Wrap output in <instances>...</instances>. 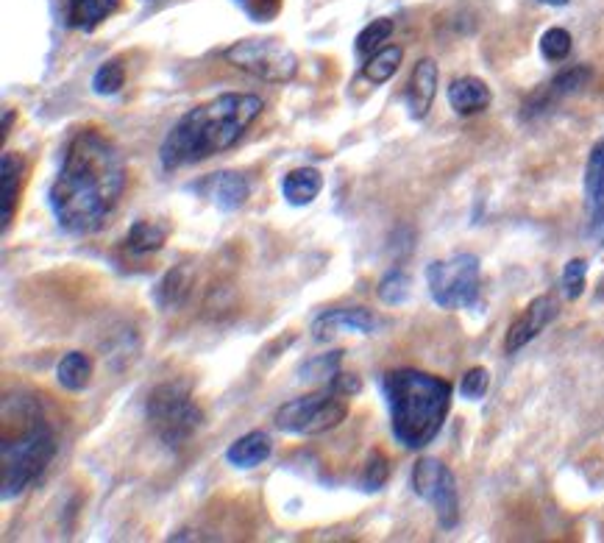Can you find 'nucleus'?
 I'll return each mask as SVG.
<instances>
[{
  "label": "nucleus",
  "instance_id": "1",
  "mask_svg": "<svg viewBox=\"0 0 604 543\" xmlns=\"http://www.w3.org/2000/svg\"><path fill=\"white\" fill-rule=\"evenodd\" d=\"M126 159L103 129L84 126L65 145L48 204L59 229L73 237L101 232L126 193Z\"/></svg>",
  "mask_w": 604,
  "mask_h": 543
},
{
  "label": "nucleus",
  "instance_id": "2",
  "mask_svg": "<svg viewBox=\"0 0 604 543\" xmlns=\"http://www.w3.org/2000/svg\"><path fill=\"white\" fill-rule=\"evenodd\" d=\"M262 98L251 92H223L195 106L170 126L159 145V162L165 170H181L229 151L243 140L251 123L262 115Z\"/></svg>",
  "mask_w": 604,
  "mask_h": 543
},
{
  "label": "nucleus",
  "instance_id": "3",
  "mask_svg": "<svg viewBox=\"0 0 604 543\" xmlns=\"http://www.w3.org/2000/svg\"><path fill=\"white\" fill-rule=\"evenodd\" d=\"M390 429L404 449H424L437 438L451 407V385L440 376L399 368L382 379Z\"/></svg>",
  "mask_w": 604,
  "mask_h": 543
},
{
  "label": "nucleus",
  "instance_id": "4",
  "mask_svg": "<svg viewBox=\"0 0 604 543\" xmlns=\"http://www.w3.org/2000/svg\"><path fill=\"white\" fill-rule=\"evenodd\" d=\"M3 424L14 427V435L3 429L0 443V488L3 499L9 502L45 474L59 452V440L34 399H14V418L3 410Z\"/></svg>",
  "mask_w": 604,
  "mask_h": 543
},
{
  "label": "nucleus",
  "instance_id": "5",
  "mask_svg": "<svg viewBox=\"0 0 604 543\" xmlns=\"http://www.w3.org/2000/svg\"><path fill=\"white\" fill-rule=\"evenodd\" d=\"M145 418L151 432L170 449H181L204 427V410L198 407L184 382L156 385L145 401Z\"/></svg>",
  "mask_w": 604,
  "mask_h": 543
},
{
  "label": "nucleus",
  "instance_id": "6",
  "mask_svg": "<svg viewBox=\"0 0 604 543\" xmlns=\"http://www.w3.org/2000/svg\"><path fill=\"white\" fill-rule=\"evenodd\" d=\"M348 418V399L340 396L332 385L298 399L284 401L276 410V427L287 435H323L340 427Z\"/></svg>",
  "mask_w": 604,
  "mask_h": 543
},
{
  "label": "nucleus",
  "instance_id": "7",
  "mask_svg": "<svg viewBox=\"0 0 604 543\" xmlns=\"http://www.w3.org/2000/svg\"><path fill=\"white\" fill-rule=\"evenodd\" d=\"M223 59L265 84H287L298 73V56L282 39H240L223 51Z\"/></svg>",
  "mask_w": 604,
  "mask_h": 543
},
{
  "label": "nucleus",
  "instance_id": "8",
  "mask_svg": "<svg viewBox=\"0 0 604 543\" xmlns=\"http://www.w3.org/2000/svg\"><path fill=\"white\" fill-rule=\"evenodd\" d=\"M429 296L443 310L474 307L479 298V259L474 254H454L426 268Z\"/></svg>",
  "mask_w": 604,
  "mask_h": 543
},
{
  "label": "nucleus",
  "instance_id": "9",
  "mask_svg": "<svg viewBox=\"0 0 604 543\" xmlns=\"http://www.w3.org/2000/svg\"><path fill=\"white\" fill-rule=\"evenodd\" d=\"M412 491L432 505L437 521L443 530H454L460 521V496H457V482L446 463L435 457H421L412 468Z\"/></svg>",
  "mask_w": 604,
  "mask_h": 543
},
{
  "label": "nucleus",
  "instance_id": "10",
  "mask_svg": "<svg viewBox=\"0 0 604 543\" xmlns=\"http://www.w3.org/2000/svg\"><path fill=\"white\" fill-rule=\"evenodd\" d=\"M554 318H557V298L549 296V293H546V296L532 298L527 307L521 310V315L510 324V329H507L504 351H507V354L521 351L527 343H532L546 326L552 324Z\"/></svg>",
  "mask_w": 604,
  "mask_h": 543
},
{
  "label": "nucleus",
  "instance_id": "11",
  "mask_svg": "<svg viewBox=\"0 0 604 543\" xmlns=\"http://www.w3.org/2000/svg\"><path fill=\"white\" fill-rule=\"evenodd\" d=\"M195 193L204 195L220 212H237L251 198V184L237 170H218V173H209L204 181H198Z\"/></svg>",
  "mask_w": 604,
  "mask_h": 543
},
{
  "label": "nucleus",
  "instance_id": "12",
  "mask_svg": "<svg viewBox=\"0 0 604 543\" xmlns=\"http://www.w3.org/2000/svg\"><path fill=\"white\" fill-rule=\"evenodd\" d=\"M360 332V335H373L379 329V318L365 307H337V310L321 312L312 321V340L315 343H326L329 337H335L337 332Z\"/></svg>",
  "mask_w": 604,
  "mask_h": 543
},
{
  "label": "nucleus",
  "instance_id": "13",
  "mask_svg": "<svg viewBox=\"0 0 604 543\" xmlns=\"http://www.w3.org/2000/svg\"><path fill=\"white\" fill-rule=\"evenodd\" d=\"M585 209L588 232L596 243H604V137L593 145L585 165Z\"/></svg>",
  "mask_w": 604,
  "mask_h": 543
},
{
  "label": "nucleus",
  "instance_id": "14",
  "mask_svg": "<svg viewBox=\"0 0 604 543\" xmlns=\"http://www.w3.org/2000/svg\"><path fill=\"white\" fill-rule=\"evenodd\" d=\"M23 173H26V156L17 154V151H3V156H0V187H3V198H0L3 212H0V220H3V234L12 229Z\"/></svg>",
  "mask_w": 604,
  "mask_h": 543
},
{
  "label": "nucleus",
  "instance_id": "15",
  "mask_svg": "<svg viewBox=\"0 0 604 543\" xmlns=\"http://www.w3.org/2000/svg\"><path fill=\"white\" fill-rule=\"evenodd\" d=\"M437 78L440 73L432 59H421L412 70L410 84H407V109L412 120H424L429 115L437 95Z\"/></svg>",
  "mask_w": 604,
  "mask_h": 543
},
{
  "label": "nucleus",
  "instance_id": "16",
  "mask_svg": "<svg viewBox=\"0 0 604 543\" xmlns=\"http://www.w3.org/2000/svg\"><path fill=\"white\" fill-rule=\"evenodd\" d=\"M449 104L451 109L457 112V115H476V112H485L493 101V92L490 87L482 81V78L474 76H463V78H454L449 87Z\"/></svg>",
  "mask_w": 604,
  "mask_h": 543
},
{
  "label": "nucleus",
  "instance_id": "17",
  "mask_svg": "<svg viewBox=\"0 0 604 543\" xmlns=\"http://www.w3.org/2000/svg\"><path fill=\"white\" fill-rule=\"evenodd\" d=\"M270 454H273V440H270L268 432H262V429H254V432H248L243 438H237L226 449V460H229V466L234 468H257L262 466L265 460H268Z\"/></svg>",
  "mask_w": 604,
  "mask_h": 543
},
{
  "label": "nucleus",
  "instance_id": "18",
  "mask_svg": "<svg viewBox=\"0 0 604 543\" xmlns=\"http://www.w3.org/2000/svg\"><path fill=\"white\" fill-rule=\"evenodd\" d=\"M323 190V176L318 168H296L282 179V195L290 207H309Z\"/></svg>",
  "mask_w": 604,
  "mask_h": 543
},
{
  "label": "nucleus",
  "instance_id": "19",
  "mask_svg": "<svg viewBox=\"0 0 604 543\" xmlns=\"http://www.w3.org/2000/svg\"><path fill=\"white\" fill-rule=\"evenodd\" d=\"M117 9V0H65V23L78 31H95Z\"/></svg>",
  "mask_w": 604,
  "mask_h": 543
},
{
  "label": "nucleus",
  "instance_id": "20",
  "mask_svg": "<svg viewBox=\"0 0 604 543\" xmlns=\"http://www.w3.org/2000/svg\"><path fill=\"white\" fill-rule=\"evenodd\" d=\"M92 374H95V362L84 351H67L65 357L59 360V365H56V382L67 393H81V390L90 388Z\"/></svg>",
  "mask_w": 604,
  "mask_h": 543
},
{
  "label": "nucleus",
  "instance_id": "21",
  "mask_svg": "<svg viewBox=\"0 0 604 543\" xmlns=\"http://www.w3.org/2000/svg\"><path fill=\"white\" fill-rule=\"evenodd\" d=\"M190 287H193V271L190 265H176L170 268L162 282L154 287V301L159 310H176L179 304L187 301L190 296Z\"/></svg>",
  "mask_w": 604,
  "mask_h": 543
},
{
  "label": "nucleus",
  "instance_id": "22",
  "mask_svg": "<svg viewBox=\"0 0 604 543\" xmlns=\"http://www.w3.org/2000/svg\"><path fill=\"white\" fill-rule=\"evenodd\" d=\"M591 76V67H571V70H563L560 76H554V81L546 87L543 95H535V98H532L529 109L538 112V109H546L552 101H560V98H566V95H574V92H579L591 81Z\"/></svg>",
  "mask_w": 604,
  "mask_h": 543
},
{
  "label": "nucleus",
  "instance_id": "23",
  "mask_svg": "<svg viewBox=\"0 0 604 543\" xmlns=\"http://www.w3.org/2000/svg\"><path fill=\"white\" fill-rule=\"evenodd\" d=\"M165 240H168V232L159 223H154V220H134L126 240H123V248L129 251L131 257H151L156 251H162Z\"/></svg>",
  "mask_w": 604,
  "mask_h": 543
},
{
  "label": "nucleus",
  "instance_id": "24",
  "mask_svg": "<svg viewBox=\"0 0 604 543\" xmlns=\"http://www.w3.org/2000/svg\"><path fill=\"white\" fill-rule=\"evenodd\" d=\"M401 59H404V48L401 45H385V48L371 53V59L362 65V76H365V81H371L373 87L387 84L390 78L399 73Z\"/></svg>",
  "mask_w": 604,
  "mask_h": 543
},
{
  "label": "nucleus",
  "instance_id": "25",
  "mask_svg": "<svg viewBox=\"0 0 604 543\" xmlns=\"http://www.w3.org/2000/svg\"><path fill=\"white\" fill-rule=\"evenodd\" d=\"M123 84H126V65H123V59H109V62H103V65L95 70V76H92V92H95V95H103V98L117 95V92L123 90Z\"/></svg>",
  "mask_w": 604,
  "mask_h": 543
},
{
  "label": "nucleus",
  "instance_id": "26",
  "mask_svg": "<svg viewBox=\"0 0 604 543\" xmlns=\"http://www.w3.org/2000/svg\"><path fill=\"white\" fill-rule=\"evenodd\" d=\"M393 28H396V23H393L390 17L371 20V23L360 31V37H357V51L376 53L382 48V42H387V39L393 37Z\"/></svg>",
  "mask_w": 604,
  "mask_h": 543
},
{
  "label": "nucleus",
  "instance_id": "27",
  "mask_svg": "<svg viewBox=\"0 0 604 543\" xmlns=\"http://www.w3.org/2000/svg\"><path fill=\"white\" fill-rule=\"evenodd\" d=\"M410 276L404 271H390L382 276V282L376 287V293L379 298L390 304V307H396V304H404L407 298H410Z\"/></svg>",
  "mask_w": 604,
  "mask_h": 543
},
{
  "label": "nucleus",
  "instance_id": "28",
  "mask_svg": "<svg viewBox=\"0 0 604 543\" xmlns=\"http://www.w3.org/2000/svg\"><path fill=\"white\" fill-rule=\"evenodd\" d=\"M343 354L346 351H329V354H321V357H315V360H309L304 368H301V379H309V382H315V379H326V382H332L337 374H340V362H343Z\"/></svg>",
  "mask_w": 604,
  "mask_h": 543
},
{
  "label": "nucleus",
  "instance_id": "29",
  "mask_svg": "<svg viewBox=\"0 0 604 543\" xmlns=\"http://www.w3.org/2000/svg\"><path fill=\"white\" fill-rule=\"evenodd\" d=\"M540 53L549 62H563L568 53H571V34H568L566 28H549L540 37Z\"/></svg>",
  "mask_w": 604,
  "mask_h": 543
},
{
  "label": "nucleus",
  "instance_id": "30",
  "mask_svg": "<svg viewBox=\"0 0 604 543\" xmlns=\"http://www.w3.org/2000/svg\"><path fill=\"white\" fill-rule=\"evenodd\" d=\"M585 282H588V262L571 259L563 268V293H566L568 301H577L585 293Z\"/></svg>",
  "mask_w": 604,
  "mask_h": 543
},
{
  "label": "nucleus",
  "instance_id": "31",
  "mask_svg": "<svg viewBox=\"0 0 604 543\" xmlns=\"http://www.w3.org/2000/svg\"><path fill=\"white\" fill-rule=\"evenodd\" d=\"M390 466H387V457L382 452H373L365 463V474H362V488L365 491H379L387 482Z\"/></svg>",
  "mask_w": 604,
  "mask_h": 543
},
{
  "label": "nucleus",
  "instance_id": "32",
  "mask_svg": "<svg viewBox=\"0 0 604 543\" xmlns=\"http://www.w3.org/2000/svg\"><path fill=\"white\" fill-rule=\"evenodd\" d=\"M490 388V374L485 368H471L468 374L463 376V382H460V393H463V399L468 401H479Z\"/></svg>",
  "mask_w": 604,
  "mask_h": 543
},
{
  "label": "nucleus",
  "instance_id": "33",
  "mask_svg": "<svg viewBox=\"0 0 604 543\" xmlns=\"http://www.w3.org/2000/svg\"><path fill=\"white\" fill-rule=\"evenodd\" d=\"M243 3V9L254 20H259V23H268V20H273L276 14L282 12L284 0H240Z\"/></svg>",
  "mask_w": 604,
  "mask_h": 543
},
{
  "label": "nucleus",
  "instance_id": "34",
  "mask_svg": "<svg viewBox=\"0 0 604 543\" xmlns=\"http://www.w3.org/2000/svg\"><path fill=\"white\" fill-rule=\"evenodd\" d=\"M329 385H332V388H335L337 393H340V396H346V399H351V396H357V393H360V390H362L360 376H357V374H343V371H340V374H337L335 379L329 382Z\"/></svg>",
  "mask_w": 604,
  "mask_h": 543
},
{
  "label": "nucleus",
  "instance_id": "35",
  "mask_svg": "<svg viewBox=\"0 0 604 543\" xmlns=\"http://www.w3.org/2000/svg\"><path fill=\"white\" fill-rule=\"evenodd\" d=\"M14 117H17V112H14V109H3V131H0V137H3V140L9 137V129H12Z\"/></svg>",
  "mask_w": 604,
  "mask_h": 543
},
{
  "label": "nucleus",
  "instance_id": "36",
  "mask_svg": "<svg viewBox=\"0 0 604 543\" xmlns=\"http://www.w3.org/2000/svg\"><path fill=\"white\" fill-rule=\"evenodd\" d=\"M538 3H543V6H568L571 0H538Z\"/></svg>",
  "mask_w": 604,
  "mask_h": 543
}]
</instances>
